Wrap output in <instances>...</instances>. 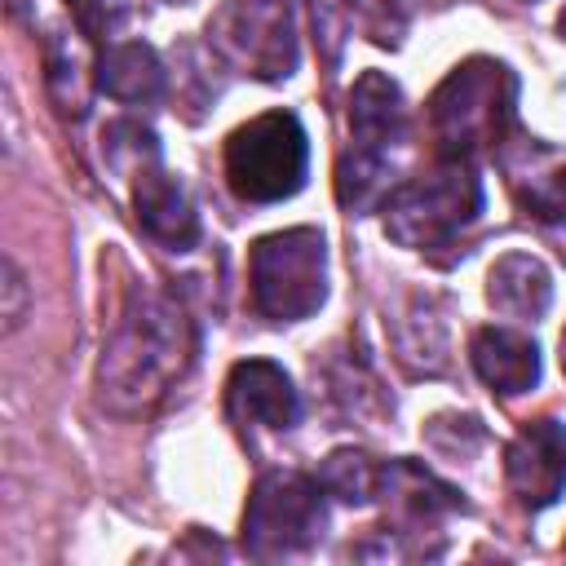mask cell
Wrapping results in <instances>:
<instances>
[{
    "label": "cell",
    "instance_id": "obj_14",
    "mask_svg": "<svg viewBox=\"0 0 566 566\" xmlns=\"http://www.w3.org/2000/svg\"><path fill=\"white\" fill-rule=\"evenodd\" d=\"M97 84L115 97V102H128V106H146L164 93V62L150 44L142 40H128V44H115L102 66H97Z\"/></svg>",
    "mask_w": 566,
    "mask_h": 566
},
{
    "label": "cell",
    "instance_id": "obj_18",
    "mask_svg": "<svg viewBox=\"0 0 566 566\" xmlns=\"http://www.w3.org/2000/svg\"><path fill=\"white\" fill-rule=\"evenodd\" d=\"M562 371H566V332H562Z\"/></svg>",
    "mask_w": 566,
    "mask_h": 566
},
{
    "label": "cell",
    "instance_id": "obj_10",
    "mask_svg": "<svg viewBox=\"0 0 566 566\" xmlns=\"http://www.w3.org/2000/svg\"><path fill=\"white\" fill-rule=\"evenodd\" d=\"M349 128H354L358 155L389 164V146H398L407 137V106L389 75H380V71L358 75V84L349 93Z\"/></svg>",
    "mask_w": 566,
    "mask_h": 566
},
{
    "label": "cell",
    "instance_id": "obj_5",
    "mask_svg": "<svg viewBox=\"0 0 566 566\" xmlns=\"http://www.w3.org/2000/svg\"><path fill=\"white\" fill-rule=\"evenodd\" d=\"M248 270H252V301L270 323L310 318L327 296V243L310 226L256 239Z\"/></svg>",
    "mask_w": 566,
    "mask_h": 566
},
{
    "label": "cell",
    "instance_id": "obj_1",
    "mask_svg": "<svg viewBox=\"0 0 566 566\" xmlns=\"http://www.w3.org/2000/svg\"><path fill=\"white\" fill-rule=\"evenodd\" d=\"M190 349H195L190 323L168 296L155 292L133 296L102 349V367H97L102 398L115 411H142L186 371Z\"/></svg>",
    "mask_w": 566,
    "mask_h": 566
},
{
    "label": "cell",
    "instance_id": "obj_8",
    "mask_svg": "<svg viewBox=\"0 0 566 566\" xmlns=\"http://www.w3.org/2000/svg\"><path fill=\"white\" fill-rule=\"evenodd\" d=\"M504 478L522 509H548L566 491V424L553 416L522 424L504 455Z\"/></svg>",
    "mask_w": 566,
    "mask_h": 566
},
{
    "label": "cell",
    "instance_id": "obj_11",
    "mask_svg": "<svg viewBox=\"0 0 566 566\" xmlns=\"http://www.w3.org/2000/svg\"><path fill=\"white\" fill-rule=\"evenodd\" d=\"M133 208H137L142 230H146L155 243H164V248H172V252L195 248L199 221H195V212H190L181 186H177L155 159L133 172Z\"/></svg>",
    "mask_w": 566,
    "mask_h": 566
},
{
    "label": "cell",
    "instance_id": "obj_9",
    "mask_svg": "<svg viewBox=\"0 0 566 566\" xmlns=\"http://www.w3.org/2000/svg\"><path fill=\"white\" fill-rule=\"evenodd\" d=\"M226 407L239 424H265V429H292L301 416L292 376L270 358L234 363V371L226 380Z\"/></svg>",
    "mask_w": 566,
    "mask_h": 566
},
{
    "label": "cell",
    "instance_id": "obj_17",
    "mask_svg": "<svg viewBox=\"0 0 566 566\" xmlns=\"http://www.w3.org/2000/svg\"><path fill=\"white\" fill-rule=\"evenodd\" d=\"M363 4H367V13H389V9L402 13L407 9V0H363Z\"/></svg>",
    "mask_w": 566,
    "mask_h": 566
},
{
    "label": "cell",
    "instance_id": "obj_12",
    "mask_svg": "<svg viewBox=\"0 0 566 566\" xmlns=\"http://www.w3.org/2000/svg\"><path fill=\"white\" fill-rule=\"evenodd\" d=\"M469 354H473L478 376L504 398H517L539 385V345L513 327H482Z\"/></svg>",
    "mask_w": 566,
    "mask_h": 566
},
{
    "label": "cell",
    "instance_id": "obj_6",
    "mask_svg": "<svg viewBox=\"0 0 566 566\" xmlns=\"http://www.w3.org/2000/svg\"><path fill=\"white\" fill-rule=\"evenodd\" d=\"M327 522L323 509V486L318 478L305 473H265L252 495H248V513H243V548L261 562L274 557H292L301 548H310L318 539Z\"/></svg>",
    "mask_w": 566,
    "mask_h": 566
},
{
    "label": "cell",
    "instance_id": "obj_19",
    "mask_svg": "<svg viewBox=\"0 0 566 566\" xmlns=\"http://www.w3.org/2000/svg\"><path fill=\"white\" fill-rule=\"evenodd\" d=\"M562 35H566V13H562Z\"/></svg>",
    "mask_w": 566,
    "mask_h": 566
},
{
    "label": "cell",
    "instance_id": "obj_13",
    "mask_svg": "<svg viewBox=\"0 0 566 566\" xmlns=\"http://www.w3.org/2000/svg\"><path fill=\"white\" fill-rule=\"evenodd\" d=\"M486 301L509 318H539L553 301V279L535 256L509 252L486 274Z\"/></svg>",
    "mask_w": 566,
    "mask_h": 566
},
{
    "label": "cell",
    "instance_id": "obj_3",
    "mask_svg": "<svg viewBox=\"0 0 566 566\" xmlns=\"http://www.w3.org/2000/svg\"><path fill=\"white\" fill-rule=\"evenodd\" d=\"M482 212V181L473 177L469 159H442L433 172L398 186L385 199V230L402 248H447L464 226Z\"/></svg>",
    "mask_w": 566,
    "mask_h": 566
},
{
    "label": "cell",
    "instance_id": "obj_15",
    "mask_svg": "<svg viewBox=\"0 0 566 566\" xmlns=\"http://www.w3.org/2000/svg\"><path fill=\"white\" fill-rule=\"evenodd\" d=\"M380 482H385V469H380L371 455H363V451H332V455L323 460V469H318V486H323L327 495L345 500V504H367V500H376Z\"/></svg>",
    "mask_w": 566,
    "mask_h": 566
},
{
    "label": "cell",
    "instance_id": "obj_16",
    "mask_svg": "<svg viewBox=\"0 0 566 566\" xmlns=\"http://www.w3.org/2000/svg\"><path fill=\"white\" fill-rule=\"evenodd\" d=\"M526 203H531L535 217H544V221H553V226H566V164L553 168L548 177H539V181L531 186Z\"/></svg>",
    "mask_w": 566,
    "mask_h": 566
},
{
    "label": "cell",
    "instance_id": "obj_2",
    "mask_svg": "<svg viewBox=\"0 0 566 566\" xmlns=\"http://www.w3.org/2000/svg\"><path fill=\"white\" fill-rule=\"evenodd\" d=\"M513 93L517 80L509 75L504 62L469 57L464 66H455L429 102V124L433 137L442 142V155L469 159L473 150L500 142V128L513 115Z\"/></svg>",
    "mask_w": 566,
    "mask_h": 566
},
{
    "label": "cell",
    "instance_id": "obj_7",
    "mask_svg": "<svg viewBox=\"0 0 566 566\" xmlns=\"http://www.w3.org/2000/svg\"><path fill=\"white\" fill-rule=\"evenodd\" d=\"M208 40L230 66L256 80H283L296 66L292 0H226L208 22Z\"/></svg>",
    "mask_w": 566,
    "mask_h": 566
},
{
    "label": "cell",
    "instance_id": "obj_4",
    "mask_svg": "<svg viewBox=\"0 0 566 566\" xmlns=\"http://www.w3.org/2000/svg\"><path fill=\"white\" fill-rule=\"evenodd\" d=\"M310 137L292 111H265L230 133L226 177L230 190L248 203H279L305 186Z\"/></svg>",
    "mask_w": 566,
    "mask_h": 566
}]
</instances>
